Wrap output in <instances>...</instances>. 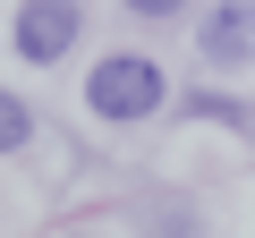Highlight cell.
<instances>
[{"label": "cell", "mask_w": 255, "mask_h": 238, "mask_svg": "<svg viewBox=\"0 0 255 238\" xmlns=\"http://www.w3.org/2000/svg\"><path fill=\"white\" fill-rule=\"evenodd\" d=\"M77 26H85L77 0H26V9H17V51H26L34 68H51V60H68Z\"/></svg>", "instance_id": "obj_2"}, {"label": "cell", "mask_w": 255, "mask_h": 238, "mask_svg": "<svg viewBox=\"0 0 255 238\" xmlns=\"http://www.w3.org/2000/svg\"><path fill=\"white\" fill-rule=\"evenodd\" d=\"M85 102H94V119H153L162 111V68L145 51H111V60H94Z\"/></svg>", "instance_id": "obj_1"}, {"label": "cell", "mask_w": 255, "mask_h": 238, "mask_svg": "<svg viewBox=\"0 0 255 238\" xmlns=\"http://www.w3.org/2000/svg\"><path fill=\"white\" fill-rule=\"evenodd\" d=\"M136 17H179V0H128Z\"/></svg>", "instance_id": "obj_5"}, {"label": "cell", "mask_w": 255, "mask_h": 238, "mask_svg": "<svg viewBox=\"0 0 255 238\" xmlns=\"http://www.w3.org/2000/svg\"><path fill=\"white\" fill-rule=\"evenodd\" d=\"M26 128H34L26 102H17V94H0V153H17V145H26Z\"/></svg>", "instance_id": "obj_4"}, {"label": "cell", "mask_w": 255, "mask_h": 238, "mask_svg": "<svg viewBox=\"0 0 255 238\" xmlns=\"http://www.w3.org/2000/svg\"><path fill=\"white\" fill-rule=\"evenodd\" d=\"M247 43H255V9H213L204 17V51L213 60H247Z\"/></svg>", "instance_id": "obj_3"}]
</instances>
